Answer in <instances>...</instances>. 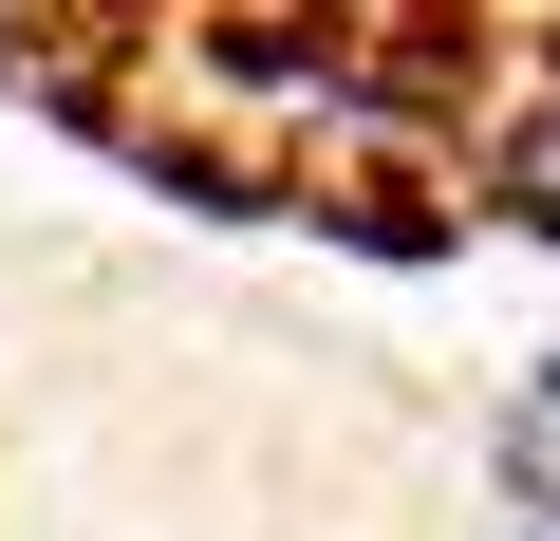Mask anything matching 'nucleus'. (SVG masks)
Returning a JSON list of instances; mask_svg holds the SVG:
<instances>
[{"mask_svg": "<svg viewBox=\"0 0 560 541\" xmlns=\"http://www.w3.org/2000/svg\"><path fill=\"white\" fill-rule=\"evenodd\" d=\"M486 205H504L523 243H560V38H541V75H504V113H486Z\"/></svg>", "mask_w": 560, "mask_h": 541, "instance_id": "nucleus-1", "label": "nucleus"}, {"mask_svg": "<svg viewBox=\"0 0 560 541\" xmlns=\"http://www.w3.org/2000/svg\"><path fill=\"white\" fill-rule=\"evenodd\" d=\"M504 467H523V522H504V541H560V448H541V430H504Z\"/></svg>", "mask_w": 560, "mask_h": 541, "instance_id": "nucleus-2", "label": "nucleus"}, {"mask_svg": "<svg viewBox=\"0 0 560 541\" xmlns=\"http://www.w3.org/2000/svg\"><path fill=\"white\" fill-rule=\"evenodd\" d=\"M523 430H541V448H560V355H541V392H523Z\"/></svg>", "mask_w": 560, "mask_h": 541, "instance_id": "nucleus-3", "label": "nucleus"}]
</instances>
